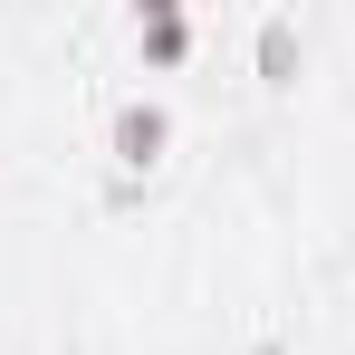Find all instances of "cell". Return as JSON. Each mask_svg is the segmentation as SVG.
Wrapping results in <instances>:
<instances>
[{
    "label": "cell",
    "instance_id": "cell-3",
    "mask_svg": "<svg viewBox=\"0 0 355 355\" xmlns=\"http://www.w3.org/2000/svg\"><path fill=\"white\" fill-rule=\"evenodd\" d=\"M135 39H144L154 58H182V19H173V10H144V19H135Z\"/></svg>",
    "mask_w": 355,
    "mask_h": 355
},
{
    "label": "cell",
    "instance_id": "cell-2",
    "mask_svg": "<svg viewBox=\"0 0 355 355\" xmlns=\"http://www.w3.org/2000/svg\"><path fill=\"white\" fill-rule=\"evenodd\" d=\"M259 67H269V77L297 67V19H269V29H259Z\"/></svg>",
    "mask_w": 355,
    "mask_h": 355
},
{
    "label": "cell",
    "instance_id": "cell-1",
    "mask_svg": "<svg viewBox=\"0 0 355 355\" xmlns=\"http://www.w3.org/2000/svg\"><path fill=\"white\" fill-rule=\"evenodd\" d=\"M164 135H173V116H164L154 96H125V106H116V154H125V164H154Z\"/></svg>",
    "mask_w": 355,
    "mask_h": 355
}]
</instances>
